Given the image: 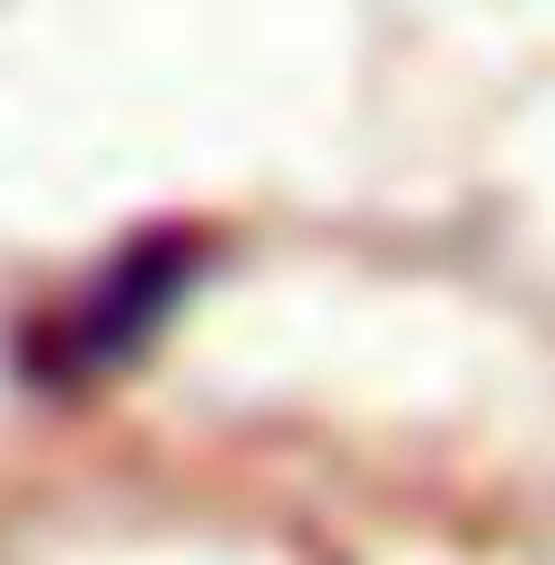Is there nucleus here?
<instances>
[{
  "label": "nucleus",
  "instance_id": "nucleus-1",
  "mask_svg": "<svg viewBox=\"0 0 555 565\" xmlns=\"http://www.w3.org/2000/svg\"><path fill=\"white\" fill-rule=\"evenodd\" d=\"M195 282H205V234H185V225L127 234L117 254H98L58 292L50 312L20 322V381L30 391H98L117 371H137L167 341V322L185 312Z\"/></svg>",
  "mask_w": 555,
  "mask_h": 565
}]
</instances>
